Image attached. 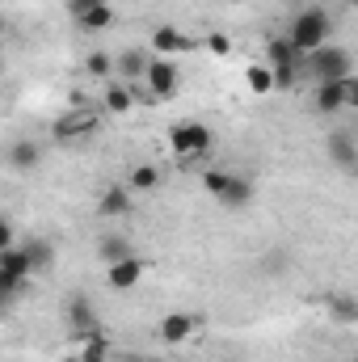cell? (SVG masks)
Segmentation results:
<instances>
[{"mask_svg":"<svg viewBox=\"0 0 358 362\" xmlns=\"http://www.w3.org/2000/svg\"><path fill=\"white\" fill-rule=\"evenodd\" d=\"M325 308L337 325H358V295H350V291H333Z\"/></svg>","mask_w":358,"mask_h":362,"instance_id":"obj_18","label":"cell"},{"mask_svg":"<svg viewBox=\"0 0 358 362\" xmlns=\"http://www.w3.org/2000/svg\"><path fill=\"white\" fill-rule=\"evenodd\" d=\"M38 160H42V152H38L30 139H17V144L8 148V165H13L17 173H30V169H38Z\"/></svg>","mask_w":358,"mask_h":362,"instance_id":"obj_19","label":"cell"},{"mask_svg":"<svg viewBox=\"0 0 358 362\" xmlns=\"http://www.w3.org/2000/svg\"><path fill=\"white\" fill-rule=\"evenodd\" d=\"M194 329H198V316H194V312H169V316L161 320V341H165V346H181V341L194 337Z\"/></svg>","mask_w":358,"mask_h":362,"instance_id":"obj_7","label":"cell"},{"mask_svg":"<svg viewBox=\"0 0 358 362\" xmlns=\"http://www.w3.org/2000/svg\"><path fill=\"white\" fill-rule=\"evenodd\" d=\"M148 68H152V59H148V51H139V47L118 55V81H127V85L148 81Z\"/></svg>","mask_w":358,"mask_h":362,"instance_id":"obj_13","label":"cell"},{"mask_svg":"<svg viewBox=\"0 0 358 362\" xmlns=\"http://www.w3.org/2000/svg\"><path fill=\"white\" fill-rule=\"evenodd\" d=\"M346 4H358V0H346Z\"/></svg>","mask_w":358,"mask_h":362,"instance_id":"obj_33","label":"cell"},{"mask_svg":"<svg viewBox=\"0 0 358 362\" xmlns=\"http://www.w3.org/2000/svg\"><path fill=\"white\" fill-rule=\"evenodd\" d=\"M76 25H81V30H89V34H101V30H110V25H114V8H110V0H105L101 8H93L89 17H81Z\"/></svg>","mask_w":358,"mask_h":362,"instance_id":"obj_22","label":"cell"},{"mask_svg":"<svg viewBox=\"0 0 358 362\" xmlns=\"http://www.w3.org/2000/svg\"><path fill=\"white\" fill-rule=\"evenodd\" d=\"M64 4H68V13H72V17L81 21V17H89L93 8H101L105 0H64Z\"/></svg>","mask_w":358,"mask_h":362,"instance_id":"obj_27","label":"cell"},{"mask_svg":"<svg viewBox=\"0 0 358 362\" xmlns=\"http://www.w3.org/2000/svg\"><path fill=\"white\" fill-rule=\"evenodd\" d=\"M97 257H101V266H114V262L135 257V245H131L127 236H101V240H97Z\"/></svg>","mask_w":358,"mask_h":362,"instance_id":"obj_17","label":"cell"},{"mask_svg":"<svg viewBox=\"0 0 358 362\" xmlns=\"http://www.w3.org/2000/svg\"><path fill=\"white\" fill-rule=\"evenodd\" d=\"M178 81H181V72H178V64L173 59H161V55H152V68H148V89H152V97H173L178 93Z\"/></svg>","mask_w":358,"mask_h":362,"instance_id":"obj_5","label":"cell"},{"mask_svg":"<svg viewBox=\"0 0 358 362\" xmlns=\"http://www.w3.org/2000/svg\"><path fill=\"white\" fill-rule=\"evenodd\" d=\"M329 160L342 173H358V148L350 135H329Z\"/></svg>","mask_w":358,"mask_h":362,"instance_id":"obj_14","label":"cell"},{"mask_svg":"<svg viewBox=\"0 0 358 362\" xmlns=\"http://www.w3.org/2000/svg\"><path fill=\"white\" fill-rule=\"evenodd\" d=\"M93 127H97V114H85V110H72V114H64L55 127H51V135L55 139H85Z\"/></svg>","mask_w":358,"mask_h":362,"instance_id":"obj_11","label":"cell"},{"mask_svg":"<svg viewBox=\"0 0 358 362\" xmlns=\"http://www.w3.org/2000/svg\"><path fill=\"white\" fill-rule=\"evenodd\" d=\"M287 38L295 42V51L299 55H312L316 47H329V38H333V17L325 13V8H304V13H295V21H291V30H287Z\"/></svg>","mask_w":358,"mask_h":362,"instance_id":"obj_1","label":"cell"},{"mask_svg":"<svg viewBox=\"0 0 358 362\" xmlns=\"http://www.w3.org/2000/svg\"><path fill=\"white\" fill-rule=\"evenodd\" d=\"M350 105L358 110V76H350Z\"/></svg>","mask_w":358,"mask_h":362,"instance_id":"obj_30","label":"cell"},{"mask_svg":"<svg viewBox=\"0 0 358 362\" xmlns=\"http://www.w3.org/2000/svg\"><path fill=\"white\" fill-rule=\"evenodd\" d=\"M30 278H34V266H30L25 249H0V286H4L8 299L21 295Z\"/></svg>","mask_w":358,"mask_h":362,"instance_id":"obj_4","label":"cell"},{"mask_svg":"<svg viewBox=\"0 0 358 362\" xmlns=\"http://www.w3.org/2000/svg\"><path fill=\"white\" fill-rule=\"evenodd\" d=\"M139 278H144V262H139V257H127V262L105 266V282H110V291H135Z\"/></svg>","mask_w":358,"mask_h":362,"instance_id":"obj_9","label":"cell"},{"mask_svg":"<svg viewBox=\"0 0 358 362\" xmlns=\"http://www.w3.org/2000/svg\"><path fill=\"white\" fill-rule=\"evenodd\" d=\"M228 181H232V173H224V169H207V173H202V189H207L211 198H219V194L228 189Z\"/></svg>","mask_w":358,"mask_h":362,"instance_id":"obj_26","label":"cell"},{"mask_svg":"<svg viewBox=\"0 0 358 362\" xmlns=\"http://www.w3.org/2000/svg\"><path fill=\"white\" fill-rule=\"evenodd\" d=\"M59 362H85V358H81V354H72V358H59Z\"/></svg>","mask_w":358,"mask_h":362,"instance_id":"obj_31","label":"cell"},{"mask_svg":"<svg viewBox=\"0 0 358 362\" xmlns=\"http://www.w3.org/2000/svg\"><path fill=\"white\" fill-rule=\"evenodd\" d=\"M21 249H25V257H30V266H34V274L51 270V262H55V249H51V240L34 236V240H25Z\"/></svg>","mask_w":358,"mask_h":362,"instance_id":"obj_20","label":"cell"},{"mask_svg":"<svg viewBox=\"0 0 358 362\" xmlns=\"http://www.w3.org/2000/svg\"><path fill=\"white\" fill-rule=\"evenodd\" d=\"M85 72H89V76H97V81H105L110 72H118V59H110L105 51H93L89 59H85Z\"/></svg>","mask_w":358,"mask_h":362,"instance_id":"obj_24","label":"cell"},{"mask_svg":"<svg viewBox=\"0 0 358 362\" xmlns=\"http://www.w3.org/2000/svg\"><path fill=\"white\" fill-rule=\"evenodd\" d=\"M215 202H219V206H228V211H245V206L253 202V181H245V177H236V173H232L228 189H224Z\"/></svg>","mask_w":358,"mask_h":362,"instance_id":"obj_16","label":"cell"},{"mask_svg":"<svg viewBox=\"0 0 358 362\" xmlns=\"http://www.w3.org/2000/svg\"><path fill=\"white\" fill-rule=\"evenodd\" d=\"M207 51L224 55V51H228V38H224V34H211V38H207Z\"/></svg>","mask_w":358,"mask_h":362,"instance_id":"obj_29","label":"cell"},{"mask_svg":"<svg viewBox=\"0 0 358 362\" xmlns=\"http://www.w3.org/2000/svg\"><path fill=\"white\" fill-rule=\"evenodd\" d=\"M127 185H131V189H139V194H148V189H156V185H161V169H156V165H135V169H131V177H127Z\"/></svg>","mask_w":358,"mask_h":362,"instance_id":"obj_21","label":"cell"},{"mask_svg":"<svg viewBox=\"0 0 358 362\" xmlns=\"http://www.w3.org/2000/svg\"><path fill=\"white\" fill-rule=\"evenodd\" d=\"M122 362H144V358H135V354H127V358H122Z\"/></svg>","mask_w":358,"mask_h":362,"instance_id":"obj_32","label":"cell"},{"mask_svg":"<svg viewBox=\"0 0 358 362\" xmlns=\"http://www.w3.org/2000/svg\"><path fill=\"white\" fill-rule=\"evenodd\" d=\"M131 101H135V85H127V81H110L105 93H101L105 114H127V110H131Z\"/></svg>","mask_w":358,"mask_h":362,"instance_id":"obj_15","label":"cell"},{"mask_svg":"<svg viewBox=\"0 0 358 362\" xmlns=\"http://www.w3.org/2000/svg\"><path fill=\"white\" fill-rule=\"evenodd\" d=\"M0 249H17V232H13V219L0 223Z\"/></svg>","mask_w":358,"mask_h":362,"instance_id":"obj_28","label":"cell"},{"mask_svg":"<svg viewBox=\"0 0 358 362\" xmlns=\"http://www.w3.org/2000/svg\"><path fill=\"white\" fill-rule=\"evenodd\" d=\"M64 320H68V329H72V333H93L97 312H93L89 295H68V299H64Z\"/></svg>","mask_w":358,"mask_h":362,"instance_id":"obj_6","label":"cell"},{"mask_svg":"<svg viewBox=\"0 0 358 362\" xmlns=\"http://www.w3.org/2000/svg\"><path fill=\"white\" fill-rule=\"evenodd\" d=\"M304 76L312 85H329V81H350L354 64L346 47H316L312 55H304Z\"/></svg>","mask_w":358,"mask_h":362,"instance_id":"obj_2","label":"cell"},{"mask_svg":"<svg viewBox=\"0 0 358 362\" xmlns=\"http://www.w3.org/2000/svg\"><path fill=\"white\" fill-rule=\"evenodd\" d=\"M245 81H249L253 93H270L274 89V68H270V64H253V68L245 72Z\"/></svg>","mask_w":358,"mask_h":362,"instance_id":"obj_23","label":"cell"},{"mask_svg":"<svg viewBox=\"0 0 358 362\" xmlns=\"http://www.w3.org/2000/svg\"><path fill=\"white\" fill-rule=\"evenodd\" d=\"M81 358H85V362H110V341H105V333H89V341H85Z\"/></svg>","mask_w":358,"mask_h":362,"instance_id":"obj_25","label":"cell"},{"mask_svg":"<svg viewBox=\"0 0 358 362\" xmlns=\"http://www.w3.org/2000/svg\"><path fill=\"white\" fill-rule=\"evenodd\" d=\"M97 215H101V219H122V215H131V189H127V185H110V189L97 198Z\"/></svg>","mask_w":358,"mask_h":362,"instance_id":"obj_12","label":"cell"},{"mask_svg":"<svg viewBox=\"0 0 358 362\" xmlns=\"http://www.w3.org/2000/svg\"><path fill=\"white\" fill-rule=\"evenodd\" d=\"M161 59H169V55H181V51H194V38L190 34H181L178 25H161L156 34H152V42H148Z\"/></svg>","mask_w":358,"mask_h":362,"instance_id":"obj_8","label":"cell"},{"mask_svg":"<svg viewBox=\"0 0 358 362\" xmlns=\"http://www.w3.org/2000/svg\"><path fill=\"white\" fill-rule=\"evenodd\" d=\"M346 105H350V81L316 85V110H321V114H342Z\"/></svg>","mask_w":358,"mask_h":362,"instance_id":"obj_10","label":"cell"},{"mask_svg":"<svg viewBox=\"0 0 358 362\" xmlns=\"http://www.w3.org/2000/svg\"><path fill=\"white\" fill-rule=\"evenodd\" d=\"M211 131L202 127V122H178V127H169V152L181 156V160H198V156H207L211 152Z\"/></svg>","mask_w":358,"mask_h":362,"instance_id":"obj_3","label":"cell"}]
</instances>
